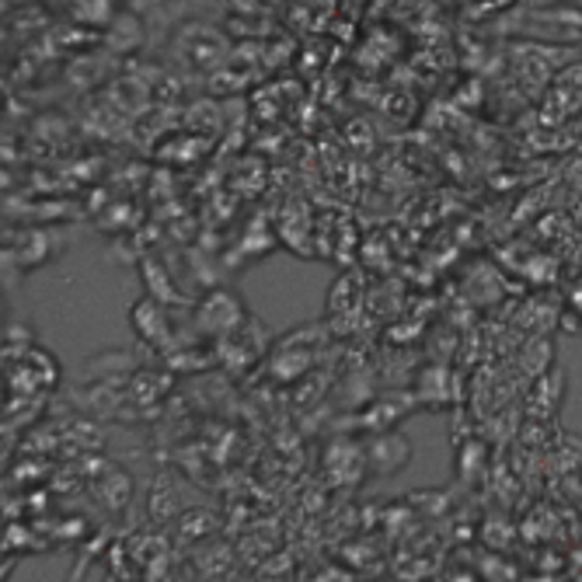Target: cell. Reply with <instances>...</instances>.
I'll return each mask as SVG.
<instances>
[{
    "mask_svg": "<svg viewBox=\"0 0 582 582\" xmlns=\"http://www.w3.org/2000/svg\"><path fill=\"white\" fill-rule=\"evenodd\" d=\"M248 307L241 304V296L231 290H209L199 304H196V331L209 342L227 339L231 331H238L248 322Z\"/></svg>",
    "mask_w": 582,
    "mask_h": 582,
    "instance_id": "cell-1",
    "label": "cell"
},
{
    "mask_svg": "<svg viewBox=\"0 0 582 582\" xmlns=\"http://www.w3.org/2000/svg\"><path fill=\"white\" fill-rule=\"evenodd\" d=\"M227 39L214 28V25H182L174 32V43H171V52L174 60L185 63L189 70H214L217 63H223L227 57Z\"/></svg>",
    "mask_w": 582,
    "mask_h": 582,
    "instance_id": "cell-2",
    "label": "cell"
},
{
    "mask_svg": "<svg viewBox=\"0 0 582 582\" xmlns=\"http://www.w3.org/2000/svg\"><path fill=\"white\" fill-rule=\"evenodd\" d=\"M130 322H133V328H136L140 339H144L154 352H161V356H168V352L179 345V339H174V328L168 325L165 304H161V300H154L150 293L133 304Z\"/></svg>",
    "mask_w": 582,
    "mask_h": 582,
    "instance_id": "cell-3",
    "label": "cell"
},
{
    "mask_svg": "<svg viewBox=\"0 0 582 582\" xmlns=\"http://www.w3.org/2000/svg\"><path fill=\"white\" fill-rule=\"evenodd\" d=\"M409 461H412L409 439L395 436V433H377L363 450V464H366V471H374V474H395Z\"/></svg>",
    "mask_w": 582,
    "mask_h": 582,
    "instance_id": "cell-4",
    "label": "cell"
},
{
    "mask_svg": "<svg viewBox=\"0 0 582 582\" xmlns=\"http://www.w3.org/2000/svg\"><path fill=\"white\" fill-rule=\"evenodd\" d=\"M95 499L109 509V513H119V509H126L130 499H133V478L126 471L109 468L105 471V478L95 485Z\"/></svg>",
    "mask_w": 582,
    "mask_h": 582,
    "instance_id": "cell-5",
    "label": "cell"
},
{
    "mask_svg": "<svg viewBox=\"0 0 582 582\" xmlns=\"http://www.w3.org/2000/svg\"><path fill=\"white\" fill-rule=\"evenodd\" d=\"M66 14L77 25L109 28L119 14V0H66Z\"/></svg>",
    "mask_w": 582,
    "mask_h": 582,
    "instance_id": "cell-6",
    "label": "cell"
},
{
    "mask_svg": "<svg viewBox=\"0 0 582 582\" xmlns=\"http://www.w3.org/2000/svg\"><path fill=\"white\" fill-rule=\"evenodd\" d=\"M144 17H140L136 11H119L116 22L109 25V43L116 49H133L144 43Z\"/></svg>",
    "mask_w": 582,
    "mask_h": 582,
    "instance_id": "cell-7",
    "label": "cell"
},
{
    "mask_svg": "<svg viewBox=\"0 0 582 582\" xmlns=\"http://www.w3.org/2000/svg\"><path fill=\"white\" fill-rule=\"evenodd\" d=\"M49 258V238L43 231L25 234V241H14V266L22 269H35Z\"/></svg>",
    "mask_w": 582,
    "mask_h": 582,
    "instance_id": "cell-8",
    "label": "cell"
},
{
    "mask_svg": "<svg viewBox=\"0 0 582 582\" xmlns=\"http://www.w3.org/2000/svg\"><path fill=\"white\" fill-rule=\"evenodd\" d=\"M217 531V517L214 513H199V509H192L179 520V537L182 544H196L199 537H209Z\"/></svg>",
    "mask_w": 582,
    "mask_h": 582,
    "instance_id": "cell-9",
    "label": "cell"
},
{
    "mask_svg": "<svg viewBox=\"0 0 582 582\" xmlns=\"http://www.w3.org/2000/svg\"><path fill=\"white\" fill-rule=\"evenodd\" d=\"M174 509H179V502H174V492L165 485V478H157L154 482V492H150V499H147V513L154 523H168L174 517Z\"/></svg>",
    "mask_w": 582,
    "mask_h": 582,
    "instance_id": "cell-10",
    "label": "cell"
},
{
    "mask_svg": "<svg viewBox=\"0 0 582 582\" xmlns=\"http://www.w3.org/2000/svg\"><path fill=\"white\" fill-rule=\"evenodd\" d=\"M144 283H147V293L154 296V300H161V304H168V300H174V290H171V283L161 276V269L154 266H144Z\"/></svg>",
    "mask_w": 582,
    "mask_h": 582,
    "instance_id": "cell-11",
    "label": "cell"
}]
</instances>
